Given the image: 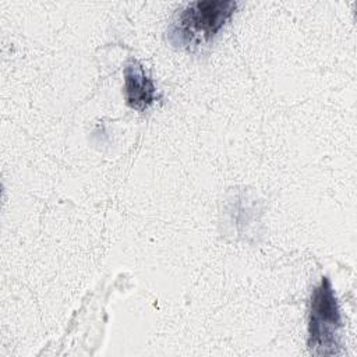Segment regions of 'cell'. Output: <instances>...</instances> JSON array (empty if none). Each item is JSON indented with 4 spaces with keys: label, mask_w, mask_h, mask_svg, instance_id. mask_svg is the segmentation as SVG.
Masks as SVG:
<instances>
[{
    "label": "cell",
    "mask_w": 357,
    "mask_h": 357,
    "mask_svg": "<svg viewBox=\"0 0 357 357\" xmlns=\"http://www.w3.org/2000/svg\"><path fill=\"white\" fill-rule=\"evenodd\" d=\"M340 326L342 318L335 291L331 280L324 276L311 296L308 322V347L311 353L318 356L337 354Z\"/></svg>",
    "instance_id": "cell-2"
},
{
    "label": "cell",
    "mask_w": 357,
    "mask_h": 357,
    "mask_svg": "<svg viewBox=\"0 0 357 357\" xmlns=\"http://www.w3.org/2000/svg\"><path fill=\"white\" fill-rule=\"evenodd\" d=\"M124 95L127 105L135 110H145L158 99L152 78L135 59H130L124 67Z\"/></svg>",
    "instance_id": "cell-3"
},
{
    "label": "cell",
    "mask_w": 357,
    "mask_h": 357,
    "mask_svg": "<svg viewBox=\"0 0 357 357\" xmlns=\"http://www.w3.org/2000/svg\"><path fill=\"white\" fill-rule=\"evenodd\" d=\"M237 7L233 0H195L184 4L167 28L172 45L188 50L206 45Z\"/></svg>",
    "instance_id": "cell-1"
}]
</instances>
